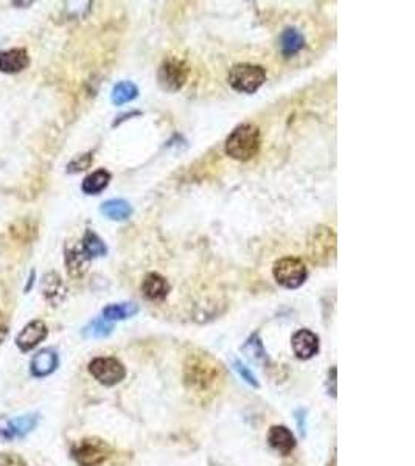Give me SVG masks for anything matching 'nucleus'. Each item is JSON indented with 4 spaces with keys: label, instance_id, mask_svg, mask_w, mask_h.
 <instances>
[{
    "label": "nucleus",
    "instance_id": "nucleus-12",
    "mask_svg": "<svg viewBox=\"0 0 415 466\" xmlns=\"http://www.w3.org/2000/svg\"><path fill=\"white\" fill-rule=\"evenodd\" d=\"M294 355L302 361H308L319 351V338L309 330H299L291 339Z\"/></svg>",
    "mask_w": 415,
    "mask_h": 466
},
{
    "label": "nucleus",
    "instance_id": "nucleus-24",
    "mask_svg": "<svg viewBox=\"0 0 415 466\" xmlns=\"http://www.w3.org/2000/svg\"><path fill=\"white\" fill-rule=\"evenodd\" d=\"M139 95V89L131 81H120L117 82L114 89H112L111 100L116 106H122L125 103H130L135 100Z\"/></svg>",
    "mask_w": 415,
    "mask_h": 466
},
{
    "label": "nucleus",
    "instance_id": "nucleus-27",
    "mask_svg": "<svg viewBox=\"0 0 415 466\" xmlns=\"http://www.w3.org/2000/svg\"><path fill=\"white\" fill-rule=\"evenodd\" d=\"M92 160H94L92 152H85V154H80L75 159H72L69 165H67V173L77 174L81 171H86L87 168L92 165Z\"/></svg>",
    "mask_w": 415,
    "mask_h": 466
},
{
    "label": "nucleus",
    "instance_id": "nucleus-30",
    "mask_svg": "<svg viewBox=\"0 0 415 466\" xmlns=\"http://www.w3.org/2000/svg\"><path fill=\"white\" fill-rule=\"evenodd\" d=\"M0 466H27V462L19 454L2 453L0 454Z\"/></svg>",
    "mask_w": 415,
    "mask_h": 466
},
{
    "label": "nucleus",
    "instance_id": "nucleus-10",
    "mask_svg": "<svg viewBox=\"0 0 415 466\" xmlns=\"http://www.w3.org/2000/svg\"><path fill=\"white\" fill-rule=\"evenodd\" d=\"M142 294L149 302H162L163 299H167V295L170 294V283L167 278L162 277L161 274L157 272H149L145 275L142 285Z\"/></svg>",
    "mask_w": 415,
    "mask_h": 466
},
{
    "label": "nucleus",
    "instance_id": "nucleus-15",
    "mask_svg": "<svg viewBox=\"0 0 415 466\" xmlns=\"http://www.w3.org/2000/svg\"><path fill=\"white\" fill-rule=\"evenodd\" d=\"M271 448L277 450L280 455H290L296 448V439L286 426H273L268 435Z\"/></svg>",
    "mask_w": 415,
    "mask_h": 466
},
{
    "label": "nucleus",
    "instance_id": "nucleus-33",
    "mask_svg": "<svg viewBox=\"0 0 415 466\" xmlns=\"http://www.w3.org/2000/svg\"><path fill=\"white\" fill-rule=\"evenodd\" d=\"M330 383H331V387L328 388V392L335 398L336 396V367H331V370H330Z\"/></svg>",
    "mask_w": 415,
    "mask_h": 466
},
{
    "label": "nucleus",
    "instance_id": "nucleus-29",
    "mask_svg": "<svg viewBox=\"0 0 415 466\" xmlns=\"http://www.w3.org/2000/svg\"><path fill=\"white\" fill-rule=\"evenodd\" d=\"M233 369H235V372L241 376V379H244L249 386H252L255 388L260 387L259 381H256L254 373L249 370V367H246L244 364H241L240 361H235V362H233Z\"/></svg>",
    "mask_w": 415,
    "mask_h": 466
},
{
    "label": "nucleus",
    "instance_id": "nucleus-17",
    "mask_svg": "<svg viewBox=\"0 0 415 466\" xmlns=\"http://www.w3.org/2000/svg\"><path fill=\"white\" fill-rule=\"evenodd\" d=\"M37 224L30 218H19L10 226L11 238L22 244H30L36 240L37 236Z\"/></svg>",
    "mask_w": 415,
    "mask_h": 466
},
{
    "label": "nucleus",
    "instance_id": "nucleus-4",
    "mask_svg": "<svg viewBox=\"0 0 415 466\" xmlns=\"http://www.w3.org/2000/svg\"><path fill=\"white\" fill-rule=\"evenodd\" d=\"M112 455V448L98 437H87L72 446V457L80 466H101Z\"/></svg>",
    "mask_w": 415,
    "mask_h": 466
},
{
    "label": "nucleus",
    "instance_id": "nucleus-23",
    "mask_svg": "<svg viewBox=\"0 0 415 466\" xmlns=\"http://www.w3.org/2000/svg\"><path fill=\"white\" fill-rule=\"evenodd\" d=\"M241 351H243L244 356L254 364L261 365L268 362V353L265 350V345H263L260 336L256 333L246 341L244 345L241 347Z\"/></svg>",
    "mask_w": 415,
    "mask_h": 466
},
{
    "label": "nucleus",
    "instance_id": "nucleus-9",
    "mask_svg": "<svg viewBox=\"0 0 415 466\" xmlns=\"http://www.w3.org/2000/svg\"><path fill=\"white\" fill-rule=\"evenodd\" d=\"M47 336H49L47 325H45L42 320L36 319L22 328L20 333L16 336V345L20 351L27 353V351L35 350L42 341L47 339Z\"/></svg>",
    "mask_w": 415,
    "mask_h": 466
},
{
    "label": "nucleus",
    "instance_id": "nucleus-11",
    "mask_svg": "<svg viewBox=\"0 0 415 466\" xmlns=\"http://www.w3.org/2000/svg\"><path fill=\"white\" fill-rule=\"evenodd\" d=\"M41 291H42L45 302L51 305V307H58V305H61L63 300L66 299L67 289H66L63 278L59 277V274L51 271V272L45 274L42 277Z\"/></svg>",
    "mask_w": 415,
    "mask_h": 466
},
{
    "label": "nucleus",
    "instance_id": "nucleus-14",
    "mask_svg": "<svg viewBox=\"0 0 415 466\" xmlns=\"http://www.w3.org/2000/svg\"><path fill=\"white\" fill-rule=\"evenodd\" d=\"M58 364H59V357L56 355V351L45 348L33 356L32 364H30V370H32L33 376L45 378L51 375V373L58 369Z\"/></svg>",
    "mask_w": 415,
    "mask_h": 466
},
{
    "label": "nucleus",
    "instance_id": "nucleus-7",
    "mask_svg": "<svg viewBox=\"0 0 415 466\" xmlns=\"http://www.w3.org/2000/svg\"><path fill=\"white\" fill-rule=\"evenodd\" d=\"M187 78L188 66L185 64V61L175 56H168L162 61L159 72H157V81H159V86L163 90L178 92L184 87Z\"/></svg>",
    "mask_w": 415,
    "mask_h": 466
},
{
    "label": "nucleus",
    "instance_id": "nucleus-31",
    "mask_svg": "<svg viewBox=\"0 0 415 466\" xmlns=\"http://www.w3.org/2000/svg\"><path fill=\"white\" fill-rule=\"evenodd\" d=\"M6 336H8V320H6L5 314L0 311V343H2Z\"/></svg>",
    "mask_w": 415,
    "mask_h": 466
},
{
    "label": "nucleus",
    "instance_id": "nucleus-5",
    "mask_svg": "<svg viewBox=\"0 0 415 466\" xmlns=\"http://www.w3.org/2000/svg\"><path fill=\"white\" fill-rule=\"evenodd\" d=\"M228 81L230 86L241 94H254L266 81L265 67L256 64H235L229 72Z\"/></svg>",
    "mask_w": 415,
    "mask_h": 466
},
{
    "label": "nucleus",
    "instance_id": "nucleus-20",
    "mask_svg": "<svg viewBox=\"0 0 415 466\" xmlns=\"http://www.w3.org/2000/svg\"><path fill=\"white\" fill-rule=\"evenodd\" d=\"M139 312V307L132 302L123 303H111L103 309V319L108 322H116V320H126Z\"/></svg>",
    "mask_w": 415,
    "mask_h": 466
},
{
    "label": "nucleus",
    "instance_id": "nucleus-22",
    "mask_svg": "<svg viewBox=\"0 0 415 466\" xmlns=\"http://www.w3.org/2000/svg\"><path fill=\"white\" fill-rule=\"evenodd\" d=\"M81 249L87 255L89 259L104 257L108 254L106 244H104V241L94 231H90V228H87L85 236H82Z\"/></svg>",
    "mask_w": 415,
    "mask_h": 466
},
{
    "label": "nucleus",
    "instance_id": "nucleus-13",
    "mask_svg": "<svg viewBox=\"0 0 415 466\" xmlns=\"http://www.w3.org/2000/svg\"><path fill=\"white\" fill-rule=\"evenodd\" d=\"M30 66L28 51L22 47L0 51V72L6 75L20 73Z\"/></svg>",
    "mask_w": 415,
    "mask_h": 466
},
{
    "label": "nucleus",
    "instance_id": "nucleus-19",
    "mask_svg": "<svg viewBox=\"0 0 415 466\" xmlns=\"http://www.w3.org/2000/svg\"><path fill=\"white\" fill-rule=\"evenodd\" d=\"M100 211L111 221H126L132 215V207L125 200H109L101 204Z\"/></svg>",
    "mask_w": 415,
    "mask_h": 466
},
{
    "label": "nucleus",
    "instance_id": "nucleus-26",
    "mask_svg": "<svg viewBox=\"0 0 415 466\" xmlns=\"http://www.w3.org/2000/svg\"><path fill=\"white\" fill-rule=\"evenodd\" d=\"M37 415L36 414H28V415H22L13 419V424H14V429H16V435L18 437H24V435L32 432L36 424H37Z\"/></svg>",
    "mask_w": 415,
    "mask_h": 466
},
{
    "label": "nucleus",
    "instance_id": "nucleus-28",
    "mask_svg": "<svg viewBox=\"0 0 415 466\" xmlns=\"http://www.w3.org/2000/svg\"><path fill=\"white\" fill-rule=\"evenodd\" d=\"M16 429H14L13 419L6 417H0V440L2 441H11L16 439Z\"/></svg>",
    "mask_w": 415,
    "mask_h": 466
},
{
    "label": "nucleus",
    "instance_id": "nucleus-18",
    "mask_svg": "<svg viewBox=\"0 0 415 466\" xmlns=\"http://www.w3.org/2000/svg\"><path fill=\"white\" fill-rule=\"evenodd\" d=\"M111 179L112 174L108 170H104V168H100V170H95L94 173L86 176L81 183V190L89 196L100 195L103 190L109 185Z\"/></svg>",
    "mask_w": 415,
    "mask_h": 466
},
{
    "label": "nucleus",
    "instance_id": "nucleus-1",
    "mask_svg": "<svg viewBox=\"0 0 415 466\" xmlns=\"http://www.w3.org/2000/svg\"><path fill=\"white\" fill-rule=\"evenodd\" d=\"M224 381L221 364L207 353H192L184 362V384L196 395H210L220 391Z\"/></svg>",
    "mask_w": 415,
    "mask_h": 466
},
{
    "label": "nucleus",
    "instance_id": "nucleus-8",
    "mask_svg": "<svg viewBox=\"0 0 415 466\" xmlns=\"http://www.w3.org/2000/svg\"><path fill=\"white\" fill-rule=\"evenodd\" d=\"M89 373L98 383L112 387L126 376L125 365L116 357H95L89 362Z\"/></svg>",
    "mask_w": 415,
    "mask_h": 466
},
{
    "label": "nucleus",
    "instance_id": "nucleus-25",
    "mask_svg": "<svg viewBox=\"0 0 415 466\" xmlns=\"http://www.w3.org/2000/svg\"><path fill=\"white\" fill-rule=\"evenodd\" d=\"M112 330H114V326H112L108 320H104L103 317H98L82 328V336L87 339H103V338H108V336L112 333Z\"/></svg>",
    "mask_w": 415,
    "mask_h": 466
},
{
    "label": "nucleus",
    "instance_id": "nucleus-34",
    "mask_svg": "<svg viewBox=\"0 0 415 466\" xmlns=\"http://www.w3.org/2000/svg\"><path fill=\"white\" fill-rule=\"evenodd\" d=\"M35 280H36V272H35V269H33L32 272H30V275H28V281H27V286H25V293H30V291H32V288H33V285H35Z\"/></svg>",
    "mask_w": 415,
    "mask_h": 466
},
{
    "label": "nucleus",
    "instance_id": "nucleus-16",
    "mask_svg": "<svg viewBox=\"0 0 415 466\" xmlns=\"http://www.w3.org/2000/svg\"><path fill=\"white\" fill-rule=\"evenodd\" d=\"M90 259L82 252L81 246L66 247V267L72 278H81L89 269Z\"/></svg>",
    "mask_w": 415,
    "mask_h": 466
},
{
    "label": "nucleus",
    "instance_id": "nucleus-3",
    "mask_svg": "<svg viewBox=\"0 0 415 466\" xmlns=\"http://www.w3.org/2000/svg\"><path fill=\"white\" fill-rule=\"evenodd\" d=\"M336 255V235L330 227H316L308 238V257L314 264H330Z\"/></svg>",
    "mask_w": 415,
    "mask_h": 466
},
{
    "label": "nucleus",
    "instance_id": "nucleus-2",
    "mask_svg": "<svg viewBox=\"0 0 415 466\" xmlns=\"http://www.w3.org/2000/svg\"><path fill=\"white\" fill-rule=\"evenodd\" d=\"M261 147L260 129L252 123H243L237 126L225 140V154L229 157L247 162L259 154Z\"/></svg>",
    "mask_w": 415,
    "mask_h": 466
},
{
    "label": "nucleus",
    "instance_id": "nucleus-6",
    "mask_svg": "<svg viewBox=\"0 0 415 466\" xmlns=\"http://www.w3.org/2000/svg\"><path fill=\"white\" fill-rule=\"evenodd\" d=\"M273 275L280 286L286 289H296L305 283L308 271L300 258L283 257L274 263Z\"/></svg>",
    "mask_w": 415,
    "mask_h": 466
},
{
    "label": "nucleus",
    "instance_id": "nucleus-32",
    "mask_svg": "<svg viewBox=\"0 0 415 466\" xmlns=\"http://www.w3.org/2000/svg\"><path fill=\"white\" fill-rule=\"evenodd\" d=\"M296 419H297V426H299V431L302 435H305V419H306V410L304 409H299L296 410Z\"/></svg>",
    "mask_w": 415,
    "mask_h": 466
},
{
    "label": "nucleus",
    "instance_id": "nucleus-21",
    "mask_svg": "<svg viewBox=\"0 0 415 466\" xmlns=\"http://www.w3.org/2000/svg\"><path fill=\"white\" fill-rule=\"evenodd\" d=\"M305 37L297 28H286L280 36V50L286 58L296 55L304 49Z\"/></svg>",
    "mask_w": 415,
    "mask_h": 466
}]
</instances>
